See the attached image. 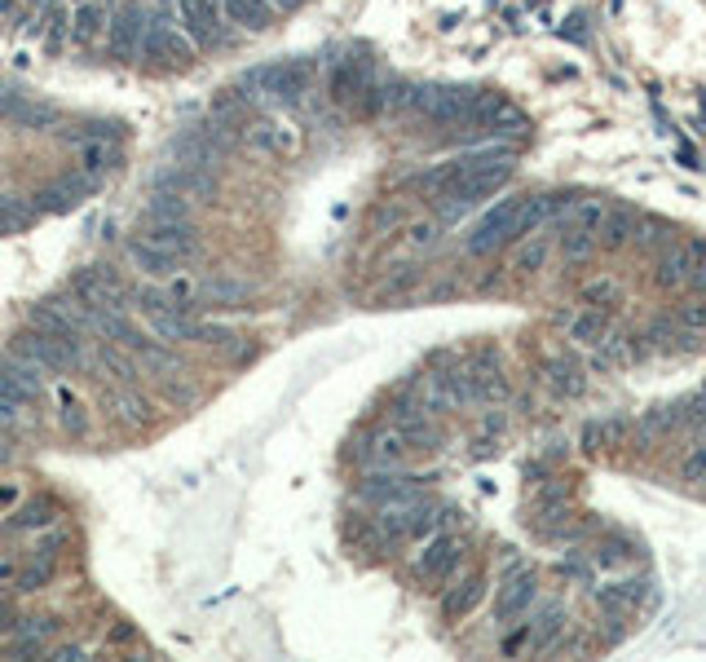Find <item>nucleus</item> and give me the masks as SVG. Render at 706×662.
<instances>
[{
  "label": "nucleus",
  "mask_w": 706,
  "mask_h": 662,
  "mask_svg": "<svg viewBox=\"0 0 706 662\" xmlns=\"http://www.w3.org/2000/svg\"><path fill=\"white\" fill-rule=\"evenodd\" d=\"M309 80H314V62L309 58H287V62H270V67H256L243 76V98H265V102H301L309 93Z\"/></svg>",
  "instance_id": "1"
},
{
  "label": "nucleus",
  "mask_w": 706,
  "mask_h": 662,
  "mask_svg": "<svg viewBox=\"0 0 706 662\" xmlns=\"http://www.w3.org/2000/svg\"><path fill=\"white\" fill-rule=\"evenodd\" d=\"M446 521H451V512L437 508V504H429L424 495H415V499H402V504L380 508V517H376V535H380L384 543L424 539V535H437V530H442Z\"/></svg>",
  "instance_id": "2"
},
{
  "label": "nucleus",
  "mask_w": 706,
  "mask_h": 662,
  "mask_svg": "<svg viewBox=\"0 0 706 662\" xmlns=\"http://www.w3.org/2000/svg\"><path fill=\"white\" fill-rule=\"evenodd\" d=\"M521 212H526V199H504V204H495L473 226V234H468V252L490 256V252L504 248V243H517L521 239Z\"/></svg>",
  "instance_id": "3"
},
{
  "label": "nucleus",
  "mask_w": 706,
  "mask_h": 662,
  "mask_svg": "<svg viewBox=\"0 0 706 662\" xmlns=\"http://www.w3.org/2000/svg\"><path fill=\"white\" fill-rule=\"evenodd\" d=\"M9 349H18L23 358L40 362L49 376L71 371V367H80V362H84V340H62V336H49V331H36V327H27L23 336H14V345H9Z\"/></svg>",
  "instance_id": "4"
},
{
  "label": "nucleus",
  "mask_w": 706,
  "mask_h": 662,
  "mask_svg": "<svg viewBox=\"0 0 706 662\" xmlns=\"http://www.w3.org/2000/svg\"><path fill=\"white\" fill-rule=\"evenodd\" d=\"M137 58H142L146 67H186V62L195 58V40H190L181 27L168 23V18H151Z\"/></svg>",
  "instance_id": "5"
},
{
  "label": "nucleus",
  "mask_w": 706,
  "mask_h": 662,
  "mask_svg": "<svg viewBox=\"0 0 706 662\" xmlns=\"http://www.w3.org/2000/svg\"><path fill=\"white\" fill-rule=\"evenodd\" d=\"M464 552H468L464 539L437 530V535L415 552V574H420L424 583H451L459 574V565H464Z\"/></svg>",
  "instance_id": "6"
},
{
  "label": "nucleus",
  "mask_w": 706,
  "mask_h": 662,
  "mask_svg": "<svg viewBox=\"0 0 706 662\" xmlns=\"http://www.w3.org/2000/svg\"><path fill=\"white\" fill-rule=\"evenodd\" d=\"M534 601H539V579H534L530 565H508L504 583H499V596H495V618L499 623H521Z\"/></svg>",
  "instance_id": "7"
},
{
  "label": "nucleus",
  "mask_w": 706,
  "mask_h": 662,
  "mask_svg": "<svg viewBox=\"0 0 706 662\" xmlns=\"http://www.w3.org/2000/svg\"><path fill=\"white\" fill-rule=\"evenodd\" d=\"M155 14H146V5H137V0H124L120 9L111 14V27H106V49H111V58H137V49H142V36L146 27H151Z\"/></svg>",
  "instance_id": "8"
},
{
  "label": "nucleus",
  "mask_w": 706,
  "mask_h": 662,
  "mask_svg": "<svg viewBox=\"0 0 706 662\" xmlns=\"http://www.w3.org/2000/svg\"><path fill=\"white\" fill-rule=\"evenodd\" d=\"M415 495H424L420 477H406L402 468H367L358 482V499H367L376 508L402 504V499H415Z\"/></svg>",
  "instance_id": "9"
},
{
  "label": "nucleus",
  "mask_w": 706,
  "mask_h": 662,
  "mask_svg": "<svg viewBox=\"0 0 706 662\" xmlns=\"http://www.w3.org/2000/svg\"><path fill=\"white\" fill-rule=\"evenodd\" d=\"M40 389H45V367L23 358L18 349H9V354L0 358V393L27 407V402L40 398Z\"/></svg>",
  "instance_id": "10"
},
{
  "label": "nucleus",
  "mask_w": 706,
  "mask_h": 662,
  "mask_svg": "<svg viewBox=\"0 0 706 662\" xmlns=\"http://www.w3.org/2000/svg\"><path fill=\"white\" fill-rule=\"evenodd\" d=\"M702 256L706 248L702 243H671V248H662L658 252V265H654V283L658 287H689V283H698V270H702Z\"/></svg>",
  "instance_id": "11"
},
{
  "label": "nucleus",
  "mask_w": 706,
  "mask_h": 662,
  "mask_svg": "<svg viewBox=\"0 0 706 662\" xmlns=\"http://www.w3.org/2000/svg\"><path fill=\"white\" fill-rule=\"evenodd\" d=\"M98 181L102 177H89L84 168H76V173H62L58 181H49V186L36 190V208L40 212H67V208L84 204V199L98 190Z\"/></svg>",
  "instance_id": "12"
},
{
  "label": "nucleus",
  "mask_w": 706,
  "mask_h": 662,
  "mask_svg": "<svg viewBox=\"0 0 706 662\" xmlns=\"http://www.w3.org/2000/svg\"><path fill=\"white\" fill-rule=\"evenodd\" d=\"M71 292H76L84 305H102V309H120V301L128 296L124 283H120V274L102 270V265L76 270V279H71Z\"/></svg>",
  "instance_id": "13"
},
{
  "label": "nucleus",
  "mask_w": 706,
  "mask_h": 662,
  "mask_svg": "<svg viewBox=\"0 0 706 662\" xmlns=\"http://www.w3.org/2000/svg\"><path fill=\"white\" fill-rule=\"evenodd\" d=\"M31 327L49 331V336H62V340H84L76 301H40V305H31Z\"/></svg>",
  "instance_id": "14"
},
{
  "label": "nucleus",
  "mask_w": 706,
  "mask_h": 662,
  "mask_svg": "<svg viewBox=\"0 0 706 662\" xmlns=\"http://www.w3.org/2000/svg\"><path fill=\"white\" fill-rule=\"evenodd\" d=\"M142 239H151L155 248L173 252L181 261H186V256H199V230L190 226V221H151Z\"/></svg>",
  "instance_id": "15"
},
{
  "label": "nucleus",
  "mask_w": 706,
  "mask_h": 662,
  "mask_svg": "<svg viewBox=\"0 0 706 662\" xmlns=\"http://www.w3.org/2000/svg\"><path fill=\"white\" fill-rule=\"evenodd\" d=\"M124 252H128V265H133V270H142L146 279H173V274L181 270V256L155 248L151 239H133Z\"/></svg>",
  "instance_id": "16"
},
{
  "label": "nucleus",
  "mask_w": 706,
  "mask_h": 662,
  "mask_svg": "<svg viewBox=\"0 0 706 662\" xmlns=\"http://www.w3.org/2000/svg\"><path fill=\"white\" fill-rule=\"evenodd\" d=\"M358 455H362V464H367V468H402V464H406V455H411V451H406L402 433L389 424V429L371 433V437H367V446H362Z\"/></svg>",
  "instance_id": "17"
},
{
  "label": "nucleus",
  "mask_w": 706,
  "mask_h": 662,
  "mask_svg": "<svg viewBox=\"0 0 706 662\" xmlns=\"http://www.w3.org/2000/svg\"><path fill=\"white\" fill-rule=\"evenodd\" d=\"M106 27H111V5H106V0H80V5L71 9V36H76L80 45L106 36Z\"/></svg>",
  "instance_id": "18"
},
{
  "label": "nucleus",
  "mask_w": 706,
  "mask_h": 662,
  "mask_svg": "<svg viewBox=\"0 0 706 662\" xmlns=\"http://www.w3.org/2000/svg\"><path fill=\"white\" fill-rule=\"evenodd\" d=\"M481 596H486V574H468V579H459L455 587H446L442 614L446 618H468L481 605Z\"/></svg>",
  "instance_id": "19"
},
{
  "label": "nucleus",
  "mask_w": 706,
  "mask_h": 662,
  "mask_svg": "<svg viewBox=\"0 0 706 662\" xmlns=\"http://www.w3.org/2000/svg\"><path fill=\"white\" fill-rule=\"evenodd\" d=\"M221 14L239 31H265L274 18V5L270 0H221Z\"/></svg>",
  "instance_id": "20"
},
{
  "label": "nucleus",
  "mask_w": 706,
  "mask_h": 662,
  "mask_svg": "<svg viewBox=\"0 0 706 662\" xmlns=\"http://www.w3.org/2000/svg\"><path fill=\"white\" fill-rule=\"evenodd\" d=\"M552 261V234H526V239H517V252H512V270L517 274H539L543 265Z\"/></svg>",
  "instance_id": "21"
},
{
  "label": "nucleus",
  "mask_w": 706,
  "mask_h": 662,
  "mask_svg": "<svg viewBox=\"0 0 706 662\" xmlns=\"http://www.w3.org/2000/svg\"><path fill=\"white\" fill-rule=\"evenodd\" d=\"M40 208L36 199H23V195H0V234H18L27 226H36Z\"/></svg>",
  "instance_id": "22"
},
{
  "label": "nucleus",
  "mask_w": 706,
  "mask_h": 662,
  "mask_svg": "<svg viewBox=\"0 0 706 662\" xmlns=\"http://www.w3.org/2000/svg\"><path fill=\"white\" fill-rule=\"evenodd\" d=\"M76 164H80L89 177H106V173L115 168V146L106 142V137H89V142H80Z\"/></svg>",
  "instance_id": "23"
},
{
  "label": "nucleus",
  "mask_w": 706,
  "mask_h": 662,
  "mask_svg": "<svg viewBox=\"0 0 706 662\" xmlns=\"http://www.w3.org/2000/svg\"><path fill=\"white\" fill-rule=\"evenodd\" d=\"M596 234H601L605 248H623V243H631V234H636V212H631V208H609Z\"/></svg>",
  "instance_id": "24"
},
{
  "label": "nucleus",
  "mask_w": 706,
  "mask_h": 662,
  "mask_svg": "<svg viewBox=\"0 0 706 662\" xmlns=\"http://www.w3.org/2000/svg\"><path fill=\"white\" fill-rule=\"evenodd\" d=\"M623 433H627V420H592L579 442H583V451H609V446L623 442Z\"/></svg>",
  "instance_id": "25"
},
{
  "label": "nucleus",
  "mask_w": 706,
  "mask_h": 662,
  "mask_svg": "<svg viewBox=\"0 0 706 662\" xmlns=\"http://www.w3.org/2000/svg\"><path fill=\"white\" fill-rule=\"evenodd\" d=\"M146 217L151 221H190V199L177 195V190H155Z\"/></svg>",
  "instance_id": "26"
},
{
  "label": "nucleus",
  "mask_w": 706,
  "mask_h": 662,
  "mask_svg": "<svg viewBox=\"0 0 706 662\" xmlns=\"http://www.w3.org/2000/svg\"><path fill=\"white\" fill-rule=\"evenodd\" d=\"M199 296L212 301V305H239V301L252 296V287L239 283V279H208V283H199Z\"/></svg>",
  "instance_id": "27"
},
{
  "label": "nucleus",
  "mask_w": 706,
  "mask_h": 662,
  "mask_svg": "<svg viewBox=\"0 0 706 662\" xmlns=\"http://www.w3.org/2000/svg\"><path fill=\"white\" fill-rule=\"evenodd\" d=\"M248 137H252V146L256 151H265V155H278V151H292V128H278V124H252L248 128Z\"/></svg>",
  "instance_id": "28"
},
{
  "label": "nucleus",
  "mask_w": 706,
  "mask_h": 662,
  "mask_svg": "<svg viewBox=\"0 0 706 662\" xmlns=\"http://www.w3.org/2000/svg\"><path fill=\"white\" fill-rule=\"evenodd\" d=\"M98 367L106 371V376H115L120 384H133V380H137V362L128 358L120 345H102V349H98Z\"/></svg>",
  "instance_id": "29"
},
{
  "label": "nucleus",
  "mask_w": 706,
  "mask_h": 662,
  "mask_svg": "<svg viewBox=\"0 0 706 662\" xmlns=\"http://www.w3.org/2000/svg\"><path fill=\"white\" fill-rule=\"evenodd\" d=\"M592 252H596V230H583V226L561 230V256L565 261H587Z\"/></svg>",
  "instance_id": "30"
},
{
  "label": "nucleus",
  "mask_w": 706,
  "mask_h": 662,
  "mask_svg": "<svg viewBox=\"0 0 706 662\" xmlns=\"http://www.w3.org/2000/svg\"><path fill=\"white\" fill-rule=\"evenodd\" d=\"M605 331H609V318L601 314V309H592V314H579V318L570 323V336L579 340V345H601Z\"/></svg>",
  "instance_id": "31"
},
{
  "label": "nucleus",
  "mask_w": 706,
  "mask_h": 662,
  "mask_svg": "<svg viewBox=\"0 0 706 662\" xmlns=\"http://www.w3.org/2000/svg\"><path fill=\"white\" fill-rule=\"evenodd\" d=\"M106 407H111V415H115V420H124V424H142L146 420V402L137 398L133 389L111 393V402H106Z\"/></svg>",
  "instance_id": "32"
},
{
  "label": "nucleus",
  "mask_w": 706,
  "mask_h": 662,
  "mask_svg": "<svg viewBox=\"0 0 706 662\" xmlns=\"http://www.w3.org/2000/svg\"><path fill=\"white\" fill-rule=\"evenodd\" d=\"M530 627H534V640H539V645H552V640L561 636V627H565L561 605H543V610H539V623H530Z\"/></svg>",
  "instance_id": "33"
},
{
  "label": "nucleus",
  "mask_w": 706,
  "mask_h": 662,
  "mask_svg": "<svg viewBox=\"0 0 706 662\" xmlns=\"http://www.w3.org/2000/svg\"><path fill=\"white\" fill-rule=\"evenodd\" d=\"M58 415H62V429L67 433H84V424H89V415H84V407L76 398H71L67 389L58 393Z\"/></svg>",
  "instance_id": "34"
},
{
  "label": "nucleus",
  "mask_w": 706,
  "mask_h": 662,
  "mask_svg": "<svg viewBox=\"0 0 706 662\" xmlns=\"http://www.w3.org/2000/svg\"><path fill=\"white\" fill-rule=\"evenodd\" d=\"M548 384H556L561 393H579L587 380L579 376V367H574V362H552V367H548Z\"/></svg>",
  "instance_id": "35"
},
{
  "label": "nucleus",
  "mask_w": 706,
  "mask_h": 662,
  "mask_svg": "<svg viewBox=\"0 0 706 662\" xmlns=\"http://www.w3.org/2000/svg\"><path fill=\"white\" fill-rule=\"evenodd\" d=\"M49 521H53V508L45 504V499H36V504H27V508L14 512V526L18 530H40V526H49Z\"/></svg>",
  "instance_id": "36"
},
{
  "label": "nucleus",
  "mask_w": 706,
  "mask_h": 662,
  "mask_svg": "<svg viewBox=\"0 0 706 662\" xmlns=\"http://www.w3.org/2000/svg\"><path fill=\"white\" fill-rule=\"evenodd\" d=\"M680 477H684V482H693V486H706V442H698L689 455H684Z\"/></svg>",
  "instance_id": "37"
},
{
  "label": "nucleus",
  "mask_w": 706,
  "mask_h": 662,
  "mask_svg": "<svg viewBox=\"0 0 706 662\" xmlns=\"http://www.w3.org/2000/svg\"><path fill=\"white\" fill-rule=\"evenodd\" d=\"M618 301V283L614 279H592L583 287V305H596V309H605V305H614Z\"/></svg>",
  "instance_id": "38"
},
{
  "label": "nucleus",
  "mask_w": 706,
  "mask_h": 662,
  "mask_svg": "<svg viewBox=\"0 0 706 662\" xmlns=\"http://www.w3.org/2000/svg\"><path fill=\"white\" fill-rule=\"evenodd\" d=\"M195 340L208 349H230L234 345V331L230 327H217V323H199L195 327Z\"/></svg>",
  "instance_id": "39"
},
{
  "label": "nucleus",
  "mask_w": 706,
  "mask_h": 662,
  "mask_svg": "<svg viewBox=\"0 0 706 662\" xmlns=\"http://www.w3.org/2000/svg\"><path fill=\"white\" fill-rule=\"evenodd\" d=\"M636 243H645V248H658V243H667V226L662 221H649V217H636V234H631Z\"/></svg>",
  "instance_id": "40"
},
{
  "label": "nucleus",
  "mask_w": 706,
  "mask_h": 662,
  "mask_svg": "<svg viewBox=\"0 0 706 662\" xmlns=\"http://www.w3.org/2000/svg\"><path fill=\"white\" fill-rule=\"evenodd\" d=\"M680 327H689V331H702L706 327V296H698V301H689L680 309Z\"/></svg>",
  "instance_id": "41"
},
{
  "label": "nucleus",
  "mask_w": 706,
  "mask_h": 662,
  "mask_svg": "<svg viewBox=\"0 0 706 662\" xmlns=\"http://www.w3.org/2000/svg\"><path fill=\"white\" fill-rule=\"evenodd\" d=\"M40 583H49V565H45V557H40L36 565H31V570L23 574V592H36Z\"/></svg>",
  "instance_id": "42"
},
{
  "label": "nucleus",
  "mask_w": 706,
  "mask_h": 662,
  "mask_svg": "<svg viewBox=\"0 0 706 662\" xmlns=\"http://www.w3.org/2000/svg\"><path fill=\"white\" fill-rule=\"evenodd\" d=\"M411 243H415V248H433V243H437V221L411 226Z\"/></svg>",
  "instance_id": "43"
},
{
  "label": "nucleus",
  "mask_w": 706,
  "mask_h": 662,
  "mask_svg": "<svg viewBox=\"0 0 706 662\" xmlns=\"http://www.w3.org/2000/svg\"><path fill=\"white\" fill-rule=\"evenodd\" d=\"M530 640H534V627L526 623V627H521V632H512V636H504V654H521V649H526V645H530Z\"/></svg>",
  "instance_id": "44"
},
{
  "label": "nucleus",
  "mask_w": 706,
  "mask_h": 662,
  "mask_svg": "<svg viewBox=\"0 0 706 662\" xmlns=\"http://www.w3.org/2000/svg\"><path fill=\"white\" fill-rule=\"evenodd\" d=\"M53 658H62V662H80V658H84V649H71V645H62V649H58V654H53Z\"/></svg>",
  "instance_id": "45"
},
{
  "label": "nucleus",
  "mask_w": 706,
  "mask_h": 662,
  "mask_svg": "<svg viewBox=\"0 0 706 662\" xmlns=\"http://www.w3.org/2000/svg\"><path fill=\"white\" fill-rule=\"evenodd\" d=\"M270 5H274V14H292V9L301 5V0H270Z\"/></svg>",
  "instance_id": "46"
},
{
  "label": "nucleus",
  "mask_w": 706,
  "mask_h": 662,
  "mask_svg": "<svg viewBox=\"0 0 706 662\" xmlns=\"http://www.w3.org/2000/svg\"><path fill=\"white\" fill-rule=\"evenodd\" d=\"M5 623H9V614H5V610H0V632H5Z\"/></svg>",
  "instance_id": "47"
}]
</instances>
